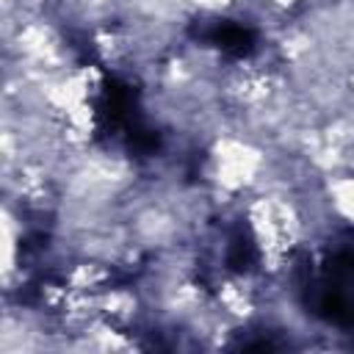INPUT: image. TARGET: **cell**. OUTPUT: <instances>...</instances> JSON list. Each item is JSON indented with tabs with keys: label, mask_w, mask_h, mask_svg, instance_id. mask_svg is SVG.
<instances>
[{
	"label": "cell",
	"mask_w": 354,
	"mask_h": 354,
	"mask_svg": "<svg viewBox=\"0 0 354 354\" xmlns=\"http://www.w3.org/2000/svg\"><path fill=\"white\" fill-rule=\"evenodd\" d=\"M243 227L266 274H282L310 235L304 205L282 188L263 185L243 199Z\"/></svg>",
	"instance_id": "6da1fadb"
},
{
	"label": "cell",
	"mask_w": 354,
	"mask_h": 354,
	"mask_svg": "<svg viewBox=\"0 0 354 354\" xmlns=\"http://www.w3.org/2000/svg\"><path fill=\"white\" fill-rule=\"evenodd\" d=\"M271 160L266 147L243 133H218L205 155V177L213 194L224 199H246L266 185Z\"/></svg>",
	"instance_id": "7a4b0ae2"
},
{
	"label": "cell",
	"mask_w": 354,
	"mask_h": 354,
	"mask_svg": "<svg viewBox=\"0 0 354 354\" xmlns=\"http://www.w3.org/2000/svg\"><path fill=\"white\" fill-rule=\"evenodd\" d=\"M326 202L335 218L354 224V169L337 171L326 183Z\"/></svg>",
	"instance_id": "3957f363"
},
{
	"label": "cell",
	"mask_w": 354,
	"mask_h": 354,
	"mask_svg": "<svg viewBox=\"0 0 354 354\" xmlns=\"http://www.w3.org/2000/svg\"><path fill=\"white\" fill-rule=\"evenodd\" d=\"M243 0H183L185 8L199 11V14H230L232 8H238Z\"/></svg>",
	"instance_id": "277c9868"
},
{
	"label": "cell",
	"mask_w": 354,
	"mask_h": 354,
	"mask_svg": "<svg viewBox=\"0 0 354 354\" xmlns=\"http://www.w3.org/2000/svg\"><path fill=\"white\" fill-rule=\"evenodd\" d=\"M260 3H266V6L274 8V11H293V8L304 6L307 0H260Z\"/></svg>",
	"instance_id": "5b68a950"
}]
</instances>
